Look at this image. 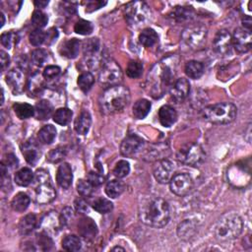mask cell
I'll return each instance as SVG.
<instances>
[{
	"label": "cell",
	"instance_id": "1",
	"mask_svg": "<svg viewBox=\"0 0 252 252\" xmlns=\"http://www.w3.org/2000/svg\"><path fill=\"white\" fill-rule=\"evenodd\" d=\"M178 57L176 55L163 58L156 63L149 71L146 80V91L149 96L159 99L172 87L174 77L178 66Z\"/></svg>",
	"mask_w": 252,
	"mask_h": 252
},
{
	"label": "cell",
	"instance_id": "2",
	"mask_svg": "<svg viewBox=\"0 0 252 252\" xmlns=\"http://www.w3.org/2000/svg\"><path fill=\"white\" fill-rule=\"evenodd\" d=\"M139 218L146 226L161 229L167 225L171 218L170 206L159 197H152L140 206Z\"/></svg>",
	"mask_w": 252,
	"mask_h": 252
},
{
	"label": "cell",
	"instance_id": "3",
	"mask_svg": "<svg viewBox=\"0 0 252 252\" xmlns=\"http://www.w3.org/2000/svg\"><path fill=\"white\" fill-rule=\"evenodd\" d=\"M130 101V92L127 87L118 85L108 89L100 98V107L104 113L113 114L122 110Z\"/></svg>",
	"mask_w": 252,
	"mask_h": 252
},
{
	"label": "cell",
	"instance_id": "4",
	"mask_svg": "<svg viewBox=\"0 0 252 252\" xmlns=\"http://www.w3.org/2000/svg\"><path fill=\"white\" fill-rule=\"evenodd\" d=\"M242 229V219L235 213H227L217 222L215 235L221 241H229L239 236Z\"/></svg>",
	"mask_w": 252,
	"mask_h": 252
},
{
	"label": "cell",
	"instance_id": "5",
	"mask_svg": "<svg viewBox=\"0 0 252 252\" xmlns=\"http://www.w3.org/2000/svg\"><path fill=\"white\" fill-rule=\"evenodd\" d=\"M236 113L237 108L232 103H219L203 109L204 118L214 124H229L235 119Z\"/></svg>",
	"mask_w": 252,
	"mask_h": 252
},
{
	"label": "cell",
	"instance_id": "6",
	"mask_svg": "<svg viewBox=\"0 0 252 252\" xmlns=\"http://www.w3.org/2000/svg\"><path fill=\"white\" fill-rule=\"evenodd\" d=\"M36 201L38 204H49L53 202L56 197L55 189L52 183V179L46 170H37L35 174L34 180Z\"/></svg>",
	"mask_w": 252,
	"mask_h": 252
},
{
	"label": "cell",
	"instance_id": "7",
	"mask_svg": "<svg viewBox=\"0 0 252 252\" xmlns=\"http://www.w3.org/2000/svg\"><path fill=\"white\" fill-rule=\"evenodd\" d=\"M123 74L118 63L113 59H107L101 64L99 73L100 85L106 89L118 86L122 82Z\"/></svg>",
	"mask_w": 252,
	"mask_h": 252
},
{
	"label": "cell",
	"instance_id": "8",
	"mask_svg": "<svg viewBox=\"0 0 252 252\" xmlns=\"http://www.w3.org/2000/svg\"><path fill=\"white\" fill-rule=\"evenodd\" d=\"M150 7L142 1H132L124 8V17L130 26L139 27L145 25L151 19Z\"/></svg>",
	"mask_w": 252,
	"mask_h": 252
},
{
	"label": "cell",
	"instance_id": "9",
	"mask_svg": "<svg viewBox=\"0 0 252 252\" xmlns=\"http://www.w3.org/2000/svg\"><path fill=\"white\" fill-rule=\"evenodd\" d=\"M208 31L203 25H190L181 34L184 44L192 50L202 49L206 43Z\"/></svg>",
	"mask_w": 252,
	"mask_h": 252
},
{
	"label": "cell",
	"instance_id": "10",
	"mask_svg": "<svg viewBox=\"0 0 252 252\" xmlns=\"http://www.w3.org/2000/svg\"><path fill=\"white\" fill-rule=\"evenodd\" d=\"M177 159L183 164L198 165L205 159L203 148L197 143H188L180 148L177 153Z\"/></svg>",
	"mask_w": 252,
	"mask_h": 252
},
{
	"label": "cell",
	"instance_id": "11",
	"mask_svg": "<svg viewBox=\"0 0 252 252\" xmlns=\"http://www.w3.org/2000/svg\"><path fill=\"white\" fill-rule=\"evenodd\" d=\"M175 163L166 159L157 161L153 167V175L155 180L162 184L169 183L174 177Z\"/></svg>",
	"mask_w": 252,
	"mask_h": 252
},
{
	"label": "cell",
	"instance_id": "12",
	"mask_svg": "<svg viewBox=\"0 0 252 252\" xmlns=\"http://www.w3.org/2000/svg\"><path fill=\"white\" fill-rule=\"evenodd\" d=\"M169 183L171 191L178 196H185L193 188V180L185 173L175 175Z\"/></svg>",
	"mask_w": 252,
	"mask_h": 252
},
{
	"label": "cell",
	"instance_id": "13",
	"mask_svg": "<svg viewBox=\"0 0 252 252\" xmlns=\"http://www.w3.org/2000/svg\"><path fill=\"white\" fill-rule=\"evenodd\" d=\"M233 38V47L238 54H246L251 50V32L245 29L237 28L234 30Z\"/></svg>",
	"mask_w": 252,
	"mask_h": 252
},
{
	"label": "cell",
	"instance_id": "14",
	"mask_svg": "<svg viewBox=\"0 0 252 252\" xmlns=\"http://www.w3.org/2000/svg\"><path fill=\"white\" fill-rule=\"evenodd\" d=\"M213 48L214 51L222 56L229 55L232 53L233 38L228 30H220L217 33L213 41Z\"/></svg>",
	"mask_w": 252,
	"mask_h": 252
},
{
	"label": "cell",
	"instance_id": "15",
	"mask_svg": "<svg viewBox=\"0 0 252 252\" xmlns=\"http://www.w3.org/2000/svg\"><path fill=\"white\" fill-rule=\"evenodd\" d=\"M143 145L144 141L142 140V138L135 134L128 135L123 139L120 145V153L126 158H131L142 150Z\"/></svg>",
	"mask_w": 252,
	"mask_h": 252
},
{
	"label": "cell",
	"instance_id": "16",
	"mask_svg": "<svg viewBox=\"0 0 252 252\" xmlns=\"http://www.w3.org/2000/svg\"><path fill=\"white\" fill-rule=\"evenodd\" d=\"M190 84L185 78H180L174 82L170 88V94L172 99L177 103L183 102L189 95Z\"/></svg>",
	"mask_w": 252,
	"mask_h": 252
},
{
	"label": "cell",
	"instance_id": "17",
	"mask_svg": "<svg viewBox=\"0 0 252 252\" xmlns=\"http://www.w3.org/2000/svg\"><path fill=\"white\" fill-rule=\"evenodd\" d=\"M6 83L9 85L11 91L15 95H20L24 91L25 85V76L22 71L18 69L10 70L6 74Z\"/></svg>",
	"mask_w": 252,
	"mask_h": 252
},
{
	"label": "cell",
	"instance_id": "18",
	"mask_svg": "<svg viewBox=\"0 0 252 252\" xmlns=\"http://www.w3.org/2000/svg\"><path fill=\"white\" fill-rule=\"evenodd\" d=\"M78 232L83 238H85L86 240H92L98 234V228L92 219L83 217L78 223Z\"/></svg>",
	"mask_w": 252,
	"mask_h": 252
},
{
	"label": "cell",
	"instance_id": "19",
	"mask_svg": "<svg viewBox=\"0 0 252 252\" xmlns=\"http://www.w3.org/2000/svg\"><path fill=\"white\" fill-rule=\"evenodd\" d=\"M56 181L63 189H68L73 181L72 167L68 162H63L59 165L56 173Z\"/></svg>",
	"mask_w": 252,
	"mask_h": 252
},
{
	"label": "cell",
	"instance_id": "20",
	"mask_svg": "<svg viewBox=\"0 0 252 252\" xmlns=\"http://www.w3.org/2000/svg\"><path fill=\"white\" fill-rule=\"evenodd\" d=\"M100 51V40L98 38L88 39L84 45V55L88 58V63L90 66H95L96 63H99L98 54Z\"/></svg>",
	"mask_w": 252,
	"mask_h": 252
},
{
	"label": "cell",
	"instance_id": "21",
	"mask_svg": "<svg viewBox=\"0 0 252 252\" xmlns=\"http://www.w3.org/2000/svg\"><path fill=\"white\" fill-rule=\"evenodd\" d=\"M198 232V225L193 220H185L178 227V235L180 239L188 241L192 239Z\"/></svg>",
	"mask_w": 252,
	"mask_h": 252
},
{
	"label": "cell",
	"instance_id": "22",
	"mask_svg": "<svg viewBox=\"0 0 252 252\" xmlns=\"http://www.w3.org/2000/svg\"><path fill=\"white\" fill-rule=\"evenodd\" d=\"M159 120L163 127H171L178 120V112L171 106H162L159 110Z\"/></svg>",
	"mask_w": 252,
	"mask_h": 252
},
{
	"label": "cell",
	"instance_id": "23",
	"mask_svg": "<svg viewBox=\"0 0 252 252\" xmlns=\"http://www.w3.org/2000/svg\"><path fill=\"white\" fill-rule=\"evenodd\" d=\"M92 125V116L87 110H83L75 120L74 129L80 135H86Z\"/></svg>",
	"mask_w": 252,
	"mask_h": 252
},
{
	"label": "cell",
	"instance_id": "24",
	"mask_svg": "<svg viewBox=\"0 0 252 252\" xmlns=\"http://www.w3.org/2000/svg\"><path fill=\"white\" fill-rule=\"evenodd\" d=\"M81 48V41L78 38L68 39L61 45L60 47V54L66 58L74 59L78 56Z\"/></svg>",
	"mask_w": 252,
	"mask_h": 252
},
{
	"label": "cell",
	"instance_id": "25",
	"mask_svg": "<svg viewBox=\"0 0 252 252\" xmlns=\"http://www.w3.org/2000/svg\"><path fill=\"white\" fill-rule=\"evenodd\" d=\"M22 153H23L27 162L32 165H35L37 162L39 156H40L39 150H38L36 144L33 140H30L23 145Z\"/></svg>",
	"mask_w": 252,
	"mask_h": 252
},
{
	"label": "cell",
	"instance_id": "26",
	"mask_svg": "<svg viewBox=\"0 0 252 252\" xmlns=\"http://www.w3.org/2000/svg\"><path fill=\"white\" fill-rule=\"evenodd\" d=\"M54 113V106L48 100H41L35 106V117L38 120H47Z\"/></svg>",
	"mask_w": 252,
	"mask_h": 252
},
{
	"label": "cell",
	"instance_id": "27",
	"mask_svg": "<svg viewBox=\"0 0 252 252\" xmlns=\"http://www.w3.org/2000/svg\"><path fill=\"white\" fill-rule=\"evenodd\" d=\"M56 212H51L49 215L46 216V218L43 220V229L44 232L47 234L57 233L60 229H62V224L60 221V216H57L55 214Z\"/></svg>",
	"mask_w": 252,
	"mask_h": 252
},
{
	"label": "cell",
	"instance_id": "28",
	"mask_svg": "<svg viewBox=\"0 0 252 252\" xmlns=\"http://www.w3.org/2000/svg\"><path fill=\"white\" fill-rule=\"evenodd\" d=\"M36 217L34 214H28L25 217H23L20 220L19 223V233L26 236L29 235L33 233V231L36 229Z\"/></svg>",
	"mask_w": 252,
	"mask_h": 252
},
{
	"label": "cell",
	"instance_id": "29",
	"mask_svg": "<svg viewBox=\"0 0 252 252\" xmlns=\"http://www.w3.org/2000/svg\"><path fill=\"white\" fill-rule=\"evenodd\" d=\"M169 151V146L165 144H159V145H153L144 156L146 161L152 162V161H160L162 160L163 157L166 155V152Z\"/></svg>",
	"mask_w": 252,
	"mask_h": 252
},
{
	"label": "cell",
	"instance_id": "30",
	"mask_svg": "<svg viewBox=\"0 0 252 252\" xmlns=\"http://www.w3.org/2000/svg\"><path fill=\"white\" fill-rule=\"evenodd\" d=\"M159 36L157 32L151 28L144 29L139 35L140 44L145 48H151L158 43Z\"/></svg>",
	"mask_w": 252,
	"mask_h": 252
},
{
	"label": "cell",
	"instance_id": "31",
	"mask_svg": "<svg viewBox=\"0 0 252 252\" xmlns=\"http://www.w3.org/2000/svg\"><path fill=\"white\" fill-rule=\"evenodd\" d=\"M30 202H31V199L28 196V194H26L24 192H19L13 197V199L11 201V207L14 211L21 213V212L26 211V210L28 209Z\"/></svg>",
	"mask_w": 252,
	"mask_h": 252
},
{
	"label": "cell",
	"instance_id": "32",
	"mask_svg": "<svg viewBox=\"0 0 252 252\" xmlns=\"http://www.w3.org/2000/svg\"><path fill=\"white\" fill-rule=\"evenodd\" d=\"M151 108H152L151 103L148 100H146V99L138 100L134 104L133 108H132L133 116L136 119H144L149 114Z\"/></svg>",
	"mask_w": 252,
	"mask_h": 252
},
{
	"label": "cell",
	"instance_id": "33",
	"mask_svg": "<svg viewBox=\"0 0 252 252\" xmlns=\"http://www.w3.org/2000/svg\"><path fill=\"white\" fill-rule=\"evenodd\" d=\"M14 180L19 186L26 187V186H29L34 181L35 175L29 167H23V169H21L16 173Z\"/></svg>",
	"mask_w": 252,
	"mask_h": 252
},
{
	"label": "cell",
	"instance_id": "34",
	"mask_svg": "<svg viewBox=\"0 0 252 252\" xmlns=\"http://www.w3.org/2000/svg\"><path fill=\"white\" fill-rule=\"evenodd\" d=\"M13 110L20 119H28L32 116H35V107L27 103L14 104Z\"/></svg>",
	"mask_w": 252,
	"mask_h": 252
},
{
	"label": "cell",
	"instance_id": "35",
	"mask_svg": "<svg viewBox=\"0 0 252 252\" xmlns=\"http://www.w3.org/2000/svg\"><path fill=\"white\" fill-rule=\"evenodd\" d=\"M39 141L43 144H52L56 137V128L52 124L45 125L37 133Z\"/></svg>",
	"mask_w": 252,
	"mask_h": 252
},
{
	"label": "cell",
	"instance_id": "36",
	"mask_svg": "<svg viewBox=\"0 0 252 252\" xmlns=\"http://www.w3.org/2000/svg\"><path fill=\"white\" fill-rule=\"evenodd\" d=\"M185 74L191 79H199L204 74V65L197 60L188 61L184 68Z\"/></svg>",
	"mask_w": 252,
	"mask_h": 252
},
{
	"label": "cell",
	"instance_id": "37",
	"mask_svg": "<svg viewBox=\"0 0 252 252\" xmlns=\"http://www.w3.org/2000/svg\"><path fill=\"white\" fill-rule=\"evenodd\" d=\"M124 189H125L124 183L121 180H110L108 182V184L106 186V193L108 197L115 199L123 193Z\"/></svg>",
	"mask_w": 252,
	"mask_h": 252
},
{
	"label": "cell",
	"instance_id": "38",
	"mask_svg": "<svg viewBox=\"0 0 252 252\" xmlns=\"http://www.w3.org/2000/svg\"><path fill=\"white\" fill-rule=\"evenodd\" d=\"M78 86L79 88L84 92L87 93L88 91H90V89L93 87L94 83H95V77L92 73L90 72H85L81 74L78 77Z\"/></svg>",
	"mask_w": 252,
	"mask_h": 252
},
{
	"label": "cell",
	"instance_id": "39",
	"mask_svg": "<svg viewBox=\"0 0 252 252\" xmlns=\"http://www.w3.org/2000/svg\"><path fill=\"white\" fill-rule=\"evenodd\" d=\"M72 115H73V112L71 109L67 108H61L55 110V112L54 113V120L55 123L61 126H65L70 122Z\"/></svg>",
	"mask_w": 252,
	"mask_h": 252
},
{
	"label": "cell",
	"instance_id": "40",
	"mask_svg": "<svg viewBox=\"0 0 252 252\" xmlns=\"http://www.w3.org/2000/svg\"><path fill=\"white\" fill-rule=\"evenodd\" d=\"M29 93L32 95H39L44 90V82L38 74H35L31 77L28 85Z\"/></svg>",
	"mask_w": 252,
	"mask_h": 252
},
{
	"label": "cell",
	"instance_id": "41",
	"mask_svg": "<svg viewBox=\"0 0 252 252\" xmlns=\"http://www.w3.org/2000/svg\"><path fill=\"white\" fill-rule=\"evenodd\" d=\"M66 155H67V148L65 146H58L48 153L47 161L52 163H57L63 161Z\"/></svg>",
	"mask_w": 252,
	"mask_h": 252
},
{
	"label": "cell",
	"instance_id": "42",
	"mask_svg": "<svg viewBox=\"0 0 252 252\" xmlns=\"http://www.w3.org/2000/svg\"><path fill=\"white\" fill-rule=\"evenodd\" d=\"M82 243H81V239L74 235V234H69L66 235L63 239H62V248L66 251H78L81 249Z\"/></svg>",
	"mask_w": 252,
	"mask_h": 252
},
{
	"label": "cell",
	"instance_id": "43",
	"mask_svg": "<svg viewBox=\"0 0 252 252\" xmlns=\"http://www.w3.org/2000/svg\"><path fill=\"white\" fill-rule=\"evenodd\" d=\"M36 242L38 249L43 250V251L51 250L53 248V244H54L53 239L51 238L49 234H47L46 232H41V233L36 234Z\"/></svg>",
	"mask_w": 252,
	"mask_h": 252
},
{
	"label": "cell",
	"instance_id": "44",
	"mask_svg": "<svg viewBox=\"0 0 252 252\" xmlns=\"http://www.w3.org/2000/svg\"><path fill=\"white\" fill-rule=\"evenodd\" d=\"M93 208L95 211H97L100 214H108L112 211L113 204L110 202V200L101 197L94 201Z\"/></svg>",
	"mask_w": 252,
	"mask_h": 252
},
{
	"label": "cell",
	"instance_id": "45",
	"mask_svg": "<svg viewBox=\"0 0 252 252\" xmlns=\"http://www.w3.org/2000/svg\"><path fill=\"white\" fill-rule=\"evenodd\" d=\"M194 15L191 7H177L174 11V18L177 22H186L192 20Z\"/></svg>",
	"mask_w": 252,
	"mask_h": 252
},
{
	"label": "cell",
	"instance_id": "46",
	"mask_svg": "<svg viewBox=\"0 0 252 252\" xmlns=\"http://www.w3.org/2000/svg\"><path fill=\"white\" fill-rule=\"evenodd\" d=\"M32 23L36 29H43L49 23V17L46 13L40 10H35L32 15Z\"/></svg>",
	"mask_w": 252,
	"mask_h": 252
},
{
	"label": "cell",
	"instance_id": "47",
	"mask_svg": "<svg viewBox=\"0 0 252 252\" xmlns=\"http://www.w3.org/2000/svg\"><path fill=\"white\" fill-rule=\"evenodd\" d=\"M0 40H1V44L4 48L11 50L12 48H14L15 45H17L18 40H19V36L14 32H5L1 35Z\"/></svg>",
	"mask_w": 252,
	"mask_h": 252
},
{
	"label": "cell",
	"instance_id": "48",
	"mask_svg": "<svg viewBox=\"0 0 252 252\" xmlns=\"http://www.w3.org/2000/svg\"><path fill=\"white\" fill-rule=\"evenodd\" d=\"M143 73V64L137 60H131L126 68V74L129 78H139Z\"/></svg>",
	"mask_w": 252,
	"mask_h": 252
},
{
	"label": "cell",
	"instance_id": "49",
	"mask_svg": "<svg viewBox=\"0 0 252 252\" xmlns=\"http://www.w3.org/2000/svg\"><path fill=\"white\" fill-rule=\"evenodd\" d=\"M130 173V164L124 160L119 161L113 169V175L117 179H123Z\"/></svg>",
	"mask_w": 252,
	"mask_h": 252
},
{
	"label": "cell",
	"instance_id": "50",
	"mask_svg": "<svg viewBox=\"0 0 252 252\" xmlns=\"http://www.w3.org/2000/svg\"><path fill=\"white\" fill-rule=\"evenodd\" d=\"M75 33L82 35V36H88L93 33L94 26L90 21L87 20H79L75 26H74Z\"/></svg>",
	"mask_w": 252,
	"mask_h": 252
},
{
	"label": "cell",
	"instance_id": "51",
	"mask_svg": "<svg viewBox=\"0 0 252 252\" xmlns=\"http://www.w3.org/2000/svg\"><path fill=\"white\" fill-rule=\"evenodd\" d=\"M30 43L34 47H39L40 45H43L46 39H47V33L44 31H41L40 29H36L34 30L30 36H29Z\"/></svg>",
	"mask_w": 252,
	"mask_h": 252
},
{
	"label": "cell",
	"instance_id": "52",
	"mask_svg": "<svg viewBox=\"0 0 252 252\" xmlns=\"http://www.w3.org/2000/svg\"><path fill=\"white\" fill-rule=\"evenodd\" d=\"M94 185L88 180H80L77 183V191L83 197H89L94 191Z\"/></svg>",
	"mask_w": 252,
	"mask_h": 252
},
{
	"label": "cell",
	"instance_id": "53",
	"mask_svg": "<svg viewBox=\"0 0 252 252\" xmlns=\"http://www.w3.org/2000/svg\"><path fill=\"white\" fill-rule=\"evenodd\" d=\"M47 59H48V53L45 50L37 49L32 53V61L37 67L43 66L46 63Z\"/></svg>",
	"mask_w": 252,
	"mask_h": 252
},
{
	"label": "cell",
	"instance_id": "54",
	"mask_svg": "<svg viewBox=\"0 0 252 252\" xmlns=\"http://www.w3.org/2000/svg\"><path fill=\"white\" fill-rule=\"evenodd\" d=\"M105 176L103 173V170H100L99 172H90L88 175V180L94 185V186H100L105 182Z\"/></svg>",
	"mask_w": 252,
	"mask_h": 252
},
{
	"label": "cell",
	"instance_id": "55",
	"mask_svg": "<svg viewBox=\"0 0 252 252\" xmlns=\"http://www.w3.org/2000/svg\"><path fill=\"white\" fill-rule=\"evenodd\" d=\"M60 71H61L60 67H58L56 65H50L45 68V70L43 72V76L47 80H53L60 74Z\"/></svg>",
	"mask_w": 252,
	"mask_h": 252
},
{
	"label": "cell",
	"instance_id": "56",
	"mask_svg": "<svg viewBox=\"0 0 252 252\" xmlns=\"http://www.w3.org/2000/svg\"><path fill=\"white\" fill-rule=\"evenodd\" d=\"M74 206H75V209H76V211L78 213L87 214V213L90 212V207H89L88 203L82 198L76 199L75 202H74Z\"/></svg>",
	"mask_w": 252,
	"mask_h": 252
},
{
	"label": "cell",
	"instance_id": "57",
	"mask_svg": "<svg viewBox=\"0 0 252 252\" xmlns=\"http://www.w3.org/2000/svg\"><path fill=\"white\" fill-rule=\"evenodd\" d=\"M73 210L70 207H65L60 215V221L62 224V227H66L68 225V223L71 221V219L73 218Z\"/></svg>",
	"mask_w": 252,
	"mask_h": 252
},
{
	"label": "cell",
	"instance_id": "58",
	"mask_svg": "<svg viewBox=\"0 0 252 252\" xmlns=\"http://www.w3.org/2000/svg\"><path fill=\"white\" fill-rule=\"evenodd\" d=\"M1 163L6 166V169H7V167H11V169H12V167L17 166V164H18V159H17L13 154H8V155H6V156L3 158Z\"/></svg>",
	"mask_w": 252,
	"mask_h": 252
},
{
	"label": "cell",
	"instance_id": "59",
	"mask_svg": "<svg viewBox=\"0 0 252 252\" xmlns=\"http://www.w3.org/2000/svg\"><path fill=\"white\" fill-rule=\"evenodd\" d=\"M0 64H1V71H5L10 65V57L4 51L0 52Z\"/></svg>",
	"mask_w": 252,
	"mask_h": 252
},
{
	"label": "cell",
	"instance_id": "60",
	"mask_svg": "<svg viewBox=\"0 0 252 252\" xmlns=\"http://www.w3.org/2000/svg\"><path fill=\"white\" fill-rule=\"evenodd\" d=\"M58 36V32L56 29L54 28H52L48 33H47V39L46 41L48 44H51L52 41H54L56 37Z\"/></svg>",
	"mask_w": 252,
	"mask_h": 252
},
{
	"label": "cell",
	"instance_id": "61",
	"mask_svg": "<svg viewBox=\"0 0 252 252\" xmlns=\"http://www.w3.org/2000/svg\"><path fill=\"white\" fill-rule=\"evenodd\" d=\"M242 25L243 28L247 31L251 30V26H252V21H251V17L250 16H244L242 19Z\"/></svg>",
	"mask_w": 252,
	"mask_h": 252
},
{
	"label": "cell",
	"instance_id": "62",
	"mask_svg": "<svg viewBox=\"0 0 252 252\" xmlns=\"http://www.w3.org/2000/svg\"><path fill=\"white\" fill-rule=\"evenodd\" d=\"M35 5L37 8H45L47 5H49V1H35Z\"/></svg>",
	"mask_w": 252,
	"mask_h": 252
},
{
	"label": "cell",
	"instance_id": "63",
	"mask_svg": "<svg viewBox=\"0 0 252 252\" xmlns=\"http://www.w3.org/2000/svg\"><path fill=\"white\" fill-rule=\"evenodd\" d=\"M111 251H124V248H122L120 246H115L111 249Z\"/></svg>",
	"mask_w": 252,
	"mask_h": 252
},
{
	"label": "cell",
	"instance_id": "64",
	"mask_svg": "<svg viewBox=\"0 0 252 252\" xmlns=\"http://www.w3.org/2000/svg\"><path fill=\"white\" fill-rule=\"evenodd\" d=\"M1 19H2L1 27H3V26H4V24H5V17H4V14H3V13H1Z\"/></svg>",
	"mask_w": 252,
	"mask_h": 252
}]
</instances>
